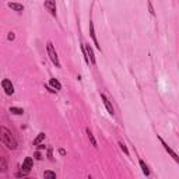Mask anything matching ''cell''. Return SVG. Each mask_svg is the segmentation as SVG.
Returning a JSON list of instances; mask_svg holds the SVG:
<instances>
[{"label":"cell","mask_w":179,"mask_h":179,"mask_svg":"<svg viewBox=\"0 0 179 179\" xmlns=\"http://www.w3.org/2000/svg\"><path fill=\"white\" fill-rule=\"evenodd\" d=\"M0 139H2V143L10 150H15L17 149V145H18L15 137L13 136V133L7 129V127H4V126L0 127Z\"/></svg>","instance_id":"6da1fadb"},{"label":"cell","mask_w":179,"mask_h":179,"mask_svg":"<svg viewBox=\"0 0 179 179\" xmlns=\"http://www.w3.org/2000/svg\"><path fill=\"white\" fill-rule=\"evenodd\" d=\"M46 50H48V56H49V59L52 60V63H53L56 67L60 69V62H59V57H57V53H56V50H55L53 45H52V42H48V43H46Z\"/></svg>","instance_id":"7a4b0ae2"},{"label":"cell","mask_w":179,"mask_h":179,"mask_svg":"<svg viewBox=\"0 0 179 179\" xmlns=\"http://www.w3.org/2000/svg\"><path fill=\"white\" fill-rule=\"evenodd\" d=\"M32 164H34V161L31 157H27L25 160L23 161V165H21V172L17 174V176H25L28 175V172L31 171V168H32Z\"/></svg>","instance_id":"3957f363"},{"label":"cell","mask_w":179,"mask_h":179,"mask_svg":"<svg viewBox=\"0 0 179 179\" xmlns=\"http://www.w3.org/2000/svg\"><path fill=\"white\" fill-rule=\"evenodd\" d=\"M158 139H160V141H161V144L164 145V149H165V151H167V152H168V154H169V155H171V157H172V158H174V160H175V161H176V162H178V164H179V157H178V154H176V152H175V151H174V150H172V149H171V147H169V145H168V144H167V143H165V141H164V139H162V137H160V136H158Z\"/></svg>","instance_id":"277c9868"},{"label":"cell","mask_w":179,"mask_h":179,"mask_svg":"<svg viewBox=\"0 0 179 179\" xmlns=\"http://www.w3.org/2000/svg\"><path fill=\"white\" fill-rule=\"evenodd\" d=\"M43 6L53 17H56V0H45Z\"/></svg>","instance_id":"5b68a950"},{"label":"cell","mask_w":179,"mask_h":179,"mask_svg":"<svg viewBox=\"0 0 179 179\" xmlns=\"http://www.w3.org/2000/svg\"><path fill=\"white\" fill-rule=\"evenodd\" d=\"M2 87H3V90L6 91L7 95H13V94H14V85L11 84V81L10 80H3L2 81Z\"/></svg>","instance_id":"8992f818"},{"label":"cell","mask_w":179,"mask_h":179,"mask_svg":"<svg viewBox=\"0 0 179 179\" xmlns=\"http://www.w3.org/2000/svg\"><path fill=\"white\" fill-rule=\"evenodd\" d=\"M84 45H85V50H87V55H88V57H90L91 65H95L97 60H95V56H94V50H92V48L90 46V43H84Z\"/></svg>","instance_id":"52a82bcc"},{"label":"cell","mask_w":179,"mask_h":179,"mask_svg":"<svg viewBox=\"0 0 179 179\" xmlns=\"http://www.w3.org/2000/svg\"><path fill=\"white\" fill-rule=\"evenodd\" d=\"M90 35H91V38H92V41H94V43H95L97 49L101 50V45L98 43V39H97V37H95V31H94V24H92V21H90Z\"/></svg>","instance_id":"ba28073f"},{"label":"cell","mask_w":179,"mask_h":179,"mask_svg":"<svg viewBox=\"0 0 179 179\" xmlns=\"http://www.w3.org/2000/svg\"><path fill=\"white\" fill-rule=\"evenodd\" d=\"M101 99H102V102H104V105L107 107V109H108V112H109L110 115H113V107H112V104H110V101L107 98V97L104 95V94H101Z\"/></svg>","instance_id":"9c48e42d"},{"label":"cell","mask_w":179,"mask_h":179,"mask_svg":"<svg viewBox=\"0 0 179 179\" xmlns=\"http://www.w3.org/2000/svg\"><path fill=\"white\" fill-rule=\"evenodd\" d=\"M7 6L11 8V10H14V11H18V13L24 11V8H25L23 4H20V3H8Z\"/></svg>","instance_id":"30bf717a"},{"label":"cell","mask_w":179,"mask_h":179,"mask_svg":"<svg viewBox=\"0 0 179 179\" xmlns=\"http://www.w3.org/2000/svg\"><path fill=\"white\" fill-rule=\"evenodd\" d=\"M139 164H140V167H141V171H143V174H144L145 176H149L150 175V169H149V167H147V164H145L143 160H139Z\"/></svg>","instance_id":"8fae6325"},{"label":"cell","mask_w":179,"mask_h":179,"mask_svg":"<svg viewBox=\"0 0 179 179\" xmlns=\"http://www.w3.org/2000/svg\"><path fill=\"white\" fill-rule=\"evenodd\" d=\"M85 132H87V136H88V140L91 141V144L94 145V147H97V140L95 137H94V134H92V132L90 129H85Z\"/></svg>","instance_id":"7c38bea8"},{"label":"cell","mask_w":179,"mask_h":179,"mask_svg":"<svg viewBox=\"0 0 179 179\" xmlns=\"http://www.w3.org/2000/svg\"><path fill=\"white\" fill-rule=\"evenodd\" d=\"M43 140H45V133H39L38 136L35 137V140H34V143H32V144H34V145H38V144H41Z\"/></svg>","instance_id":"4fadbf2b"},{"label":"cell","mask_w":179,"mask_h":179,"mask_svg":"<svg viewBox=\"0 0 179 179\" xmlns=\"http://www.w3.org/2000/svg\"><path fill=\"white\" fill-rule=\"evenodd\" d=\"M7 171V162L4 157H0V172H6Z\"/></svg>","instance_id":"5bb4252c"},{"label":"cell","mask_w":179,"mask_h":179,"mask_svg":"<svg viewBox=\"0 0 179 179\" xmlns=\"http://www.w3.org/2000/svg\"><path fill=\"white\" fill-rule=\"evenodd\" d=\"M49 84L55 88V90H57V91H59V90H62V84L59 83L57 80H55V78H50V80H49Z\"/></svg>","instance_id":"9a60e30c"},{"label":"cell","mask_w":179,"mask_h":179,"mask_svg":"<svg viewBox=\"0 0 179 179\" xmlns=\"http://www.w3.org/2000/svg\"><path fill=\"white\" fill-rule=\"evenodd\" d=\"M10 112H11L13 115H23L24 113V109H21V108L11 107V108H10Z\"/></svg>","instance_id":"2e32d148"},{"label":"cell","mask_w":179,"mask_h":179,"mask_svg":"<svg viewBox=\"0 0 179 179\" xmlns=\"http://www.w3.org/2000/svg\"><path fill=\"white\" fill-rule=\"evenodd\" d=\"M43 178H52V179H55V178H56V172H53V171H45V172H43Z\"/></svg>","instance_id":"e0dca14e"},{"label":"cell","mask_w":179,"mask_h":179,"mask_svg":"<svg viewBox=\"0 0 179 179\" xmlns=\"http://www.w3.org/2000/svg\"><path fill=\"white\" fill-rule=\"evenodd\" d=\"M119 147H120V150L125 152L126 155H129V150H127V147H126V144L123 143V141H119Z\"/></svg>","instance_id":"ac0fdd59"},{"label":"cell","mask_w":179,"mask_h":179,"mask_svg":"<svg viewBox=\"0 0 179 179\" xmlns=\"http://www.w3.org/2000/svg\"><path fill=\"white\" fill-rule=\"evenodd\" d=\"M45 88H46V90H49V92H52V94H55V92L57 91V90H55V88L52 87V85H50V87H49V85H45Z\"/></svg>","instance_id":"d6986e66"},{"label":"cell","mask_w":179,"mask_h":179,"mask_svg":"<svg viewBox=\"0 0 179 179\" xmlns=\"http://www.w3.org/2000/svg\"><path fill=\"white\" fill-rule=\"evenodd\" d=\"M15 38V35H14V32H10V34H8V37H7V39L8 41H13V39Z\"/></svg>","instance_id":"ffe728a7"},{"label":"cell","mask_w":179,"mask_h":179,"mask_svg":"<svg viewBox=\"0 0 179 179\" xmlns=\"http://www.w3.org/2000/svg\"><path fill=\"white\" fill-rule=\"evenodd\" d=\"M48 157H49V160H53V157H52V149H48Z\"/></svg>","instance_id":"44dd1931"},{"label":"cell","mask_w":179,"mask_h":179,"mask_svg":"<svg viewBox=\"0 0 179 179\" xmlns=\"http://www.w3.org/2000/svg\"><path fill=\"white\" fill-rule=\"evenodd\" d=\"M149 10H150V13H151L152 15L155 14V13H154V8H152V6H151V3H150V2H149Z\"/></svg>","instance_id":"7402d4cb"},{"label":"cell","mask_w":179,"mask_h":179,"mask_svg":"<svg viewBox=\"0 0 179 179\" xmlns=\"http://www.w3.org/2000/svg\"><path fill=\"white\" fill-rule=\"evenodd\" d=\"M41 158H42V157H41V152L37 151V152H35V160H41Z\"/></svg>","instance_id":"603a6c76"},{"label":"cell","mask_w":179,"mask_h":179,"mask_svg":"<svg viewBox=\"0 0 179 179\" xmlns=\"http://www.w3.org/2000/svg\"><path fill=\"white\" fill-rule=\"evenodd\" d=\"M59 152H60V155H66V151H65L63 149H60V150H59Z\"/></svg>","instance_id":"cb8c5ba5"},{"label":"cell","mask_w":179,"mask_h":179,"mask_svg":"<svg viewBox=\"0 0 179 179\" xmlns=\"http://www.w3.org/2000/svg\"><path fill=\"white\" fill-rule=\"evenodd\" d=\"M38 149L39 150H43V149H45V145H43V144H38Z\"/></svg>","instance_id":"d4e9b609"}]
</instances>
